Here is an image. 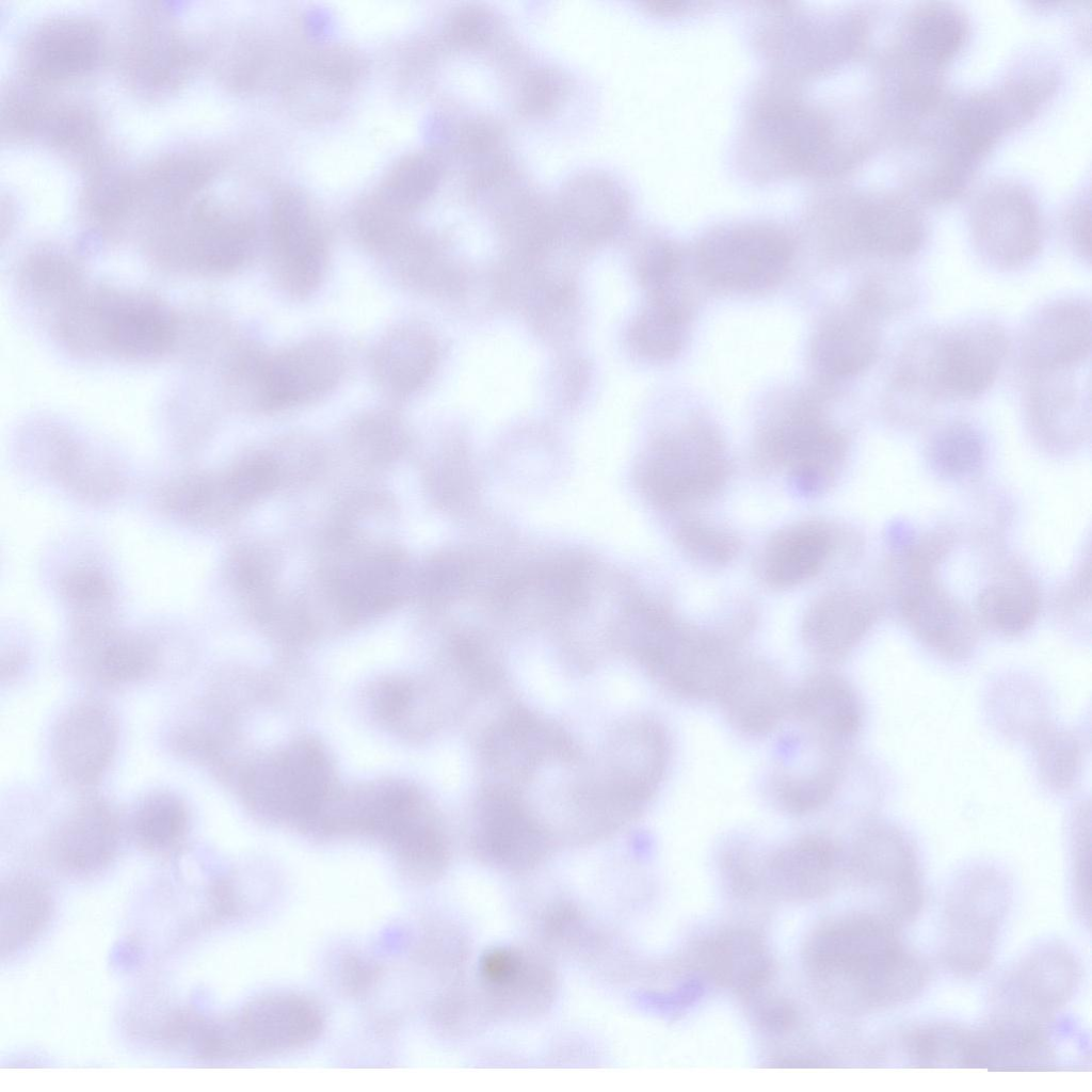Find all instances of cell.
<instances>
[{"mask_svg": "<svg viewBox=\"0 0 1092 1092\" xmlns=\"http://www.w3.org/2000/svg\"><path fill=\"white\" fill-rule=\"evenodd\" d=\"M882 916L860 915L819 930L806 947L817 989L850 1012L893 1008L920 994L929 980L922 958Z\"/></svg>", "mask_w": 1092, "mask_h": 1092, "instance_id": "6da1fadb", "label": "cell"}, {"mask_svg": "<svg viewBox=\"0 0 1092 1092\" xmlns=\"http://www.w3.org/2000/svg\"><path fill=\"white\" fill-rule=\"evenodd\" d=\"M670 756L669 736L660 723L647 718L624 723L607 742L603 771L578 788L580 809L601 832L630 821L660 788Z\"/></svg>", "mask_w": 1092, "mask_h": 1092, "instance_id": "7a4b0ae2", "label": "cell"}, {"mask_svg": "<svg viewBox=\"0 0 1092 1092\" xmlns=\"http://www.w3.org/2000/svg\"><path fill=\"white\" fill-rule=\"evenodd\" d=\"M1009 339L997 322L979 320L915 336L901 358L913 381L936 402L973 400L995 382Z\"/></svg>", "mask_w": 1092, "mask_h": 1092, "instance_id": "3957f363", "label": "cell"}, {"mask_svg": "<svg viewBox=\"0 0 1092 1092\" xmlns=\"http://www.w3.org/2000/svg\"><path fill=\"white\" fill-rule=\"evenodd\" d=\"M62 326L80 347L136 360L166 352L176 333L173 314L158 299L107 288L75 303Z\"/></svg>", "mask_w": 1092, "mask_h": 1092, "instance_id": "277c9868", "label": "cell"}, {"mask_svg": "<svg viewBox=\"0 0 1092 1092\" xmlns=\"http://www.w3.org/2000/svg\"><path fill=\"white\" fill-rule=\"evenodd\" d=\"M847 440L810 400L800 401L760 433L755 460L762 469L784 468L792 486L815 496L834 483L845 463Z\"/></svg>", "mask_w": 1092, "mask_h": 1092, "instance_id": "5b68a950", "label": "cell"}, {"mask_svg": "<svg viewBox=\"0 0 1092 1092\" xmlns=\"http://www.w3.org/2000/svg\"><path fill=\"white\" fill-rule=\"evenodd\" d=\"M736 640L675 619L637 657L668 693L690 702L717 700L740 660Z\"/></svg>", "mask_w": 1092, "mask_h": 1092, "instance_id": "8992f818", "label": "cell"}, {"mask_svg": "<svg viewBox=\"0 0 1092 1092\" xmlns=\"http://www.w3.org/2000/svg\"><path fill=\"white\" fill-rule=\"evenodd\" d=\"M968 224L982 259L1001 270L1029 263L1044 239L1038 197L1017 179L999 177L982 184L971 198Z\"/></svg>", "mask_w": 1092, "mask_h": 1092, "instance_id": "52a82bcc", "label": "cell"}, {"mask_svg": "<svg viewBox=\"0 0 1092 1092\" xmlns=\"http://www.w3.org/2000/svg\"><path fill=\"white\" fill-rule=\"evenodd\" d=\"M1011 893L992 871L960 879L948 893L942 920L941 957L953 973L970 976L992 962Z\"/></svg>", "mask_w": 1092, "mask_h": 1092, "instance_id": "ba28073f", "label": "cell"}, {"mask_svg": "<svg viewBox=\"0 0 1092 1092\" xmlns=\"http://www.w3.org/2000/svg\"><path fill=\"white\" fill-rule=\"evenodd\" d=\"M794 254L791 239L767 225L723 228L708 235L695 252L697 274L709 285L758 293L778 285Z\"/></svg>", "mask_w": 1092, "mask_h": 1092, "instance_id": "9c48e42d", "label": "cell"}, {"mask_svg": "<svg viewBox=\"0 0 1092 1092\" xmlns=\"http://www.w3.org/2000/svg\"><path fill=\"white\" fill-rule=\"evenodd\" d=\"M254 228L206 199H194L156 224L154 244L165 260L191 269L228 272L252 252Z\"/></svg>", "mask_w": 1092, "mask_h": 1092, "instance_id": "30bf717a", "label": "cell"}, {"mask_svg": "<svg viewBox=\"0 0 1092 1092\" xmlns=\"http://www.w3.org/2000/svg\"><path fill=\"white\" fill-rule=\"evenodd\" d=\"M470 844L478 858L487 865L521 872L545 860L552 839L517 788L492 783L473 804Z\"/></svg>", "mask_w": 1092, "mask_h": 1092, "instance_id": "8fae6325", "label": "cell"}, {"mask_svg": "<svg viewBox=\"0 0 1092 1092\" xmlns=\"http://www.w3.org/2000/svg\"><path fill=\"white\" fill-rule=\"evenodd\" d=\"M729 476V462L716 431L691 424L663 439L646 472V486L662 508L685 509L717 495Z\"/></svg>", "mask_w": 1092, "mask_h": 1092, "instance_id": "7c38bea8", "label": "cell"}, {"mask_svg": "<svg viewBox=\"0 0 1092 1092\" xmlns=\"http://www.w3.org/2000/svg\"><path fill=\"white\" fill-rule=\"evenodd\" d=\"M841 251L898 261L917 254L927 237V222L918 202L897 190H873L851 195L836 229Z\"/></svg>", "mask_w": 1092, "mask_h": 1092, "instance_id": "4fadbf2b", "label": "cell"}, {"mask_svg": "<svg viewBox=\"0 0 1092 1092\" xmlns=\"http://www.w3.org/2000/svg\"><path fill=\"white\" fill-rule=\"evenodd\" d=\"M238 783L246 804L272 808L278 815L310 818L324 806L331 789V769L323 751L304 741L268 762L243 768Z\"/></svg>", "mask_w": 1092, "mask_h": 1092, "instance_id": "5bb4252c", "label": "cell"}, {"mask_svg": "<svg viewBox=\"0 0 1092 1092\" xmlns=\"http://www.w3.org/2000/svg\"><path fill=\"white\" fill-rule=\"evenodd\" d=\"M480 756L498 782L517 788L546 764H574L579 749L560 726L526 707L515 706L484 732Z\"/></svg>", "mask_w": 1092, "mask_h": 1092, "instance_id": "9a60e30c", "label": "cell"}, {"mask_svg": "<svg viewBox=\"0 0 1092 1092\" xmlns=\"http://www.w3.org/2000/svg\"><path fill=\"white\" fill-rule=\"evenodd\" d=\"M1080 965L1065 946L1046 944L1027 953L995 990L996 1017L1043 1026L1074 996Z\"/></svg>", "mask_w": 1092, "mask_h": 1092, "instance_id": "2e32d148", "label": "cell"}, {"mask_svg": "<svg viewBox=\"0 0 1092 1092\" xmlns=\"http://www.w3.org/2000/svg\"><path fill=\"white\" fill-rule=\"evenodd\" d=\"M969 36L965 11L948 1H922L901 16L880 63L894 69L944 80L946 67Z\"/></svg>", "mask_w": 1092, "mask_h": 1092, "instance_id": "e0dca14e", "label": "cell"}, {"mask_svg": "<svg viewBox=\"0 0 1092 1092\" xmlns=\"http://www.w3.org/2000/svg\"><path fill=\"white\" fill-rule=\"evenodd\" d=\"M107 42L101 27L84 16H58L43 20L25 36L19 66L26 80L55 84L90 76L106 59Z\"/></svg>", "mask_w": 1092, "mask_h": 1092, "instance_id": "ac0fdd59", "label": "cell"}, {"mask_svg": "<svg viewBox=\"0 0 1092 1092\" xmlns=\"http://www.w3.org/2000/svg\"><path fill=\"white\" fill-rule=\"evenodd\" d=\"M117 742L112 709L95 698L77 702L60 717L52 734L51 754L59 776L73 788H92L109 770Z\"/></svg>", "mask_w": 1092, "mask_h": 1092, "instance_id": "d6986e66", "label": "cell"}, {"mask_svg": "<svg viewBox=\"0 0 1092 1092\" xmlns=\"http://www.w3.org/2000/svg\"><path fill=\"white\" fill-rule=\"evenodd\" d=\"M756 130L767 149L792 171H836L861 159L840 148L829 122L800 103L766 107Z\"/></svg>", "mask_w": 1092, "mask_h": 1092, "instance_id": "ffe728a7", "label": "cell"}, {"mask_svg": "<svg viewBox=\"0 0 1092 1092\" xmlns=\"http://www.w3.org/2000/svg\"><path fill=\"white\" fill-rule=\"evenodd\" d=\"M192 46L165 14L145 10L128 35L123 70L128 83L145 95H161L181 85L192 73Z\"/></svg>", "mask_w": 1092, "mask_h": 1092, "instance_id": "44dd1931", "label": "cell"}, {"mask_svg": "<svg viewBox=\"0 0 1092 1092\" xmlns=\"http://www.w3.org/2000/svg\"><path fill=\"white\" fill-rule=\"evenodd\" d=\"M852 864L882 894L885 919L898 926L919 913L924 893L918 864L900 834L882 828L865 831L854 845Z\"/></svg>", "mask_w": 1092, "mask_h": 1092, "instance_id": "7402d4cb", "label": "cell"}, {"mask_svg": "<svg viewBox=\"0 0 1092 1092\" xmlns=\"http://www.w3.org/2000/svg\"><path fill=\"white\" fill-rule=\"evenodd\" d=\"M1030 373L1070 371L1091 354V307L1082 299H1061L1032 315L1021 341Z\"/></svg>", "mask_w": 1092, "mask_h": 1092, "instance_id": "603a6c76", "label": "cell"}, {"mask_svg": "<svg viewBox=\"0 0 1092 1092\" xmlns=\"http://www.w3.org/2000/svg\"><path fill=\"white\" fill-rule=\"evenodd\" d=\"M342 368L340 352L328 342L314 340L292 347L259 366V401L267 408L305 403L334 387Z\"/></svg>", "mask_w": 1092, "mask_h": 1092, "instance_id": "cb8c5ba5", "label": "cell"}, {"mask_svg": "<svg viewBox=\"0 0 1092 1092\" xmlns=\"http://www.w3.org/2000/svg\"><path fill=\"white\" fill-rule=\"evenodd\" d=\"M121 839L117 814L111 804L89 796L75 805L54 829L50 853L55 865L68 874H95L115 857Z\"/></svg>", "mask_w": 1092, "mask_h": 1092, "instance_id": "d4e9b609", "label": "cell"}, {"mask_svg": "<svg viewBox=\"0 0 1092 1092\" xmlns=\"http://www.w3.org/2000/svg\"><path fill=\"white\" fill-rule=\"evenodd\" d=\"M716 701L734 729L758 738L790 716L791 690L771 664L740 659Z\"/></svg>", "mask_w": 1092, "mask_h": 1092, "instance_id": "484cf974", "label": "cell"}, {"mask_svg": "<svg viewBox=\"0 0 1092 1092\" xmlns=\"http://www.w3.org/2000/svg\"><path fill=\"white\" fill-rule=\"evenodd\" d=\"M271 236L283 286L298 295L312 291L324 272L325 250L305 197L286 191L275 198Z\"/></svg>", "mask_w": 1092, "mask_h": 1092, "instance_id": "4316f807", "label": "cell"}, {"mask_svg": "<svg viewBox=\"0 0 1092 1092\" xmlns=\"http://www.w3.org/2000/svg\"><path fill=\"white\" fill-rule=\"evenodd\" d=\"M778 761L771 777L774 802L788 814L805 816L824 808L834 797L841 771L840 746L806 734Z\"/></svg>", "mask_w": 1092, "mask_h": 1092, "instance_id": "83f0119b", "label": "cell"}, {"mask_svg": "<svg viewBox=\"0 0 1092 1092\" xmlns=\"http://www.w3.org/2000/svg\"><path fill=\"white\" fill-rule=\"evenodd\" d=\"M480 975L489 1005L509 1015L542 1012L556 989L549 964L526 949L499 947L488 951L481 960Z\"/></svg>", "mask_w": 1092, "mask_h": 1092, "instance_id": "f1b7e54d", "label": "cell"}, {"mask_svg": "<svg viewBox=\"0 0 1092 1092\" xmlns=\"http://www.w3.org/2000/svg\"><path fill=\"white\" fill-rule=\"evenodd\" d=\"M900 609L912 631L946 657L968 654L976 641L970 613L932 577L901 583Z\"/></svg>", "mask_w": 1092, "mask_h": 1092, "instance_id": "f546056e", "label": "cell"}, {"mask_svg": "<svg viewBox=\"0 0 1092 1092\" xmlns=\"http://www.w3.org/2000/svg\"><path fill=\"white\" fill-rule=\"evenodd\" d=\"M880 612L877 598L857 589H836L816 598L802 622V637L819 660L847 656L865 637Z\"/></svg>", "mask_w": 1092, "mask_h": 1092, "instance_id": "4dcf8cb0", "label": "cell"}, {"mask_svg": "<svg viewBox=\"0 0 1092 1092\" xmlns=\"http://www.w3.org/2000/svg\"><path fill=\"white\" fill-rule=\"evenodd\" d=\"M840 546L841 535L829 524L796 523L767 541L758 558V573L770 588H794L819 575Z\"/></svg>", "mask_w": 1092, "mask_h": 1092, "instance_id": "1f68e13d", "label": "cell"}, {"mask_svg": "<svg viewBox=\"0 0 1092 1092\" xmlns=\"http://www.w3.org/2000/svg\"><path fill=\"white\" fill-rule=\"evenodd\" d=\"M1073 372L1031 373L1025 397L1026 418L1031 432L1046 445L1075 444L1090 430V395Z\"/></svg>", "mask_w": 1092, "mask_h": 1092, "instance_id": "d6a6232c", "label": "cell"}, {"mask_svg": "<svg viewBox=\"0 0 1092 1092\" xmlns=\"http://www.w3.org/2000/svg\"><path fill=\"white\" fill-rule=\"evenodd\" d=\"M790 716L807 735L842 746L860 732L863 707L847 679L822 670L809 674L791 690Z\"/></svg>", "mask_w": 1092, "mask_h": 1092, "instance_id": "836d02e7", "label": "cell"}, {"mask_svg": "<svg viewBox=\"0 0 1092 1092\" xmlns=\"http://www.w3.org/2000/svg\"><path fill=\"white\" fill-rule=\"evenodd\" d=\"M878 319L854 301L819 326L810 346L815 369L829 380L865 371L880 349Z\"/></svg>", "mask_w": 1092, "mask_h": 1092, "instance_id": "e575fe53", "label": "cell"}, {"mask_svg": "<svg viewBox=\"0 0 1092 1092\" xmlns=\"http://www.w3.org/2000/svg\"><path fill=\"white\" fill-rule=\"evenodd\" d=\"M214 172V161L200 150L181 149L165 154L134 173L135 211L152 222L194 200Z\"/></svg>", "mask_w": 1092, "mask_h": 1092, "instance_id": "d590c367", "label": "cell"}, {"mask_svg": "<svg viewBox=\"0 0 1092 1092\" xmlns=\"http://www.w3.org/2000/svg\"><path fill=\"white\" fill-rule=\"evenodd\" d=\"M236 1050L289 1048L312 1039L320 1017L312 1006L293 997H275L255 1002L229 1019Z\"/></svg>", "mask_w": 1092, "mask_h": 1092, "instance_id": "8d00e7d4", "label": "cell"}, {"mask_svg": "<svg viewBox=\"0 0 1092 1092\" xmlns=\"http://www.w3.org/2000/svg\"><path fill=\"white\" fill-rule=\"evenodd\" d=\"M75 644L83 671L106 687L138 682L159 667L158 649L151 641L118 633L107 625L75 637Z\"/></svg>", "mask_w": 1092, "mask_h": 1092, "instance_id": "74e56055", "label": "cell"}, {"mask_svg": "<svg viewBox=\"0 0 1092 1092\" xmlns=\"http://www.w3.org/2000/svg\"><path fill=\"white\" fill-rule=\"evenodd\" d=\"M837 846L826 836L798 837L765 864L771 887L788 898H810L823 894L836 879L839 862Z\"/></svg>", "mask_w": 1092, "mask_h": 1092, "instance_id": "f35d334b", "label": "cell"}, {"mask_svg": "<svg viewBox=\"0 0 1092 1092\" xmlns=\"http://www.w3.org/2000/svg\"><path fill=\"white\" fill-rule=\"evenodd\" d=\"M560 210L589 237L611 231L627 214L628 195L620 182L599 171L577 173L560 191Z\"/></svg>", "mask_w": 1092, "mask_h": 1092, "instance_id": "ab89813d", "label": "cell"}, {"mask_svg": "<svg viewBox=\"0 0 1092 1092\" xmlns=\"http://www.w3.org/2000/svg\"><path fill=\"white\" fill-rule=\"evenodd\" d=\"M704 963L716 981L740 993L764 985L772 966L762 941L746 930H730L716 936L705 947Z\"/></svg>", "mask_w": 1092, "mask_h": 1092, "instance_id": "60d3db41", "label": "cell"}, {"mask_svg": "<svg viewBox=\"0 0 1092 1092\" xmlns=\"http://www.w3.org/2000/svg\"><path fill=\"white\" fill-rule=\"evenodd\" d=\"M47 886L29 874L15 876L1 886V952L12 953L44 929L51 913Z\"/></svg>", "mask_w": 1092, "mask_h": 1092, "instance_id": "b9f144b4", "label": "cell"}, {"mask_svg": "<svg viewBox=\"0 0 1092 1092\" xmlns=\"http://www.w3.org/2000/svg\"><path fill=\"white\" fill-rule=\"evenodd\" d=\"M101 125L97 113L86 103L47 100L35 138L55 151L93 163L99 150Z\"/></svg>", "mask_w": 1092, "mask_h": 1092, "instance_id": "7bdbcfd3", "label": "cell"}, {"mask_svg": "<svg viewBox=\"0 0 1092 1092\" xmlns=\"http://www.w3.org/2000/svg\"><path fill=\"white\" fill-rule=\"evenodd\" d=\"M435 362L432 341L423 333L404 327L386 337L374 356V369L383 387L407 395L429 376Z\"/></svg>", "mask_w": 1092, "mask_h": 1092, "instance_id": "ee69618b", "label": "cell"}, {"mask_svg": "<svg viewBox=\"0 0 1092 1092\" xmlns=\"http://www.w3.org/2000/svg\"><path fill=\"white\" fill-rule=\"evenodd\" d=\"M1038 587L1025 576H1009L985 585L977 598V611L990 628L1015 636L1026 631L1040 612Z\"/></svg>", "mask_w": 1092, "mask_h": 1092, "instance_id": "f6af8a7d", "label": "cell"}, {"mask_svg": "<svg viewBox=\"0 0 1092 1092\" xmlns=\"http://www.w3.org/2000/svg\"><path fill=\"white\" fill-rule=\"evenodd\" d=\"M189 824L184 802L172 792L157 791L147 794L136 805L131 816L130 831L135 842L144 850L166 853L183 841Z\"/></svg>", "mask_w": 1092, "mask_h": 1092, "instance_id": "bcb514c9", "label": "cell"}, {"mask_svg": "<svg viewBox=\"0 0 1092 1092\" xmlns=\"http://www.w3.org/2000/svg\"><path fill=\"white\" fill-rule=\"evenodd\" d=\"M90 166L81 195L84 212L105 225L121 222L134 212V173L119 166L107 155L100 156Z\"/></svg>", "mask_w": 1092, "mask_h": 1092, "instance_id": "7dc6e473", "label": "cell"}, {"mask_svg": "<svg viewBox=\"0 0 1092 1092\" xmlns=\"http://www.w3.org/2000/svg\"><path fill=\"white\" fill-rule=\"evenodd\" d=\"M691 305L651 300L631 330V341L643 356L667 360L685 346Z\"/></svg>", "mask_w": 1092, "mask_h": 1092, "instance_id": "c3c4849f", "label": "cell"}, {"mask_svg": "<svg viewBox=\"0 0 1092 1092\" xmlns=\"http://www.w3.org/2000/svg\"><path fill=\"white\" fill-rule=\"evenodd\" d=\"M931 467L941 476L964 478L976 472L985 456L980 432L964 421L951 422L931 438L928 450Z\"/></svg>", "mask_w": 1092, "mask_h": 1092, "instance_id": "681fc988", "label": "cell"}, {"mask_svg": "<svg viewBox=\"0 0 1092 1092\" xmlns=\"http://www.w3.org/2000/svg\"><path fill=\"white\" fill-rule=\"evenodd\" d=\"M440 177L441 165L433 155L406 157L389 173L383 186V197L394 208H414L433 194Z\"/></svg>", "mask_w": 1092, "mask_h": 1092, "instance_id": "f907efd6", "label": "cell"}, {"mask_svg": "<svg viewBox=\"0 0 1092 1092\" xmlns=\"http://www.w3.org/2000/svg\"><path fill=\"white\" fill-rule=\"evenodd\" d=\"M916 298L917 288L913 278L892 268L868 276L858 286L852 300L879 320L908 310Z\"/></svg>", "mask_w": 1092, "mask_h": 1092, "instance_id": "816d5d0a", "label": "cell"}, {"mask_svg": "<svg viewBox=\"0 0 1092 1092\" xmlns=\"http://www.w3.org/2000/svg\"><path fill=\"white\" fill-rule=\"evenodd\" d=\"M675 537L685 553L708 565L727 564L741 550L740 539L734 532L695 517L682 519Z\"/></svg>", "mask_w": 1092, "mask_h": 1092, "instance_id": "f5cc1de1", "label": "cell"}, {"mask_svg": "<svg viewBox=\"0 0 1092 1092\" xmlns=\"http://www.w3.org/2000/svg\"><path fill=\"white\" fill-rule=\"evenodd\" d=\"M684 267L681 252L672 244L648 247L640 259L639 276L651 300L689 301L682 288Z\"/></svg>", "mask_w": 1092, "mask_h": 1092, "instance_id": "db71d44e", "label": "cell"}, {"mask_svg": "<svg viewBox=\"0 0 1092 1092\" xmlns=\"http://www.w3.org/2000/svg\"><path fill=\"white\" fill-rule=\"evenodd\" d=\"M171 748L182 759L214 771L225 760V736L210 720L198 718L179 724L172 732Z\"/></svg>", "mask_w": 1092, "mask_h": 1092, "instance_id": "11a10c76", "label": "cell"}, {"mask_svg": "<svg viewBox=\"0 0 1092 1092\" xmlns=\"http://www.w3.org/2000/svg\"><path fill=\"white\" fill-rule=\"evenodd\" d=\"M38 86L23 79L7 87L1 105L2 134L17 140L35 138L38 121L47 101Z\"/></svg>", "mask_w": 1092, "mask_h": 1092, "instance_id": "9f6ffc18", "label": "cell"}, {"mask_svg": "<svg viewBox=\"0 0 1092 1092\" xmlns=\"http://www.w3.org/2000/svg\"><path fill=\"white\" fill-rule=\"evenodd\" d=\"M566 83L560 71L541 67L530 71L519 89V112L529 116L547 115L560 103Z\"/></svg>", "mask_w": 1092, "mask_h": 1092, "instance_id": "6f0895ef", "label": "cell"}, {"mask_svg": "<svg viewBox=\"0 0 1092 1092\" xmlns=\"http://www.w3.org/2000/svg\"><path fill=\"white\" fill-rule=\"evenodd\" d=\"M494 25L493 15L488 11L478 5H468L451 18L449 34L461 45L480 47L489 39Z\"/></svg>", "mask_w": 1092, "mask_h": 1092, "instance_id": "680465c9", "label": "cell"}, {"mask_svg": "<svg viewBox=\"0 0 1092 1092\" xmlns=\"http://www.w3.org/2000/svg\"><path fill=\"white\" fill-rule=\"evenodd\" d=\"M1066 235L1077 255L1091 261V215L1089 195H1080L1069 207L1064 220Z\"/></svg>", "mask_w": 1092, "mask_h": 1092, "instance_id": "91938a15", "label": "cell"}, {"mask_svg": "<svg viewBox=\"0 0 1092 1092\" xmlns=\"http://www.w3.org/2000/svg\"><path fill=\"white\" fill-rule=\"evenodd\" d=\"M764 1023L772 1029H784L793 1021V1014L787 1006L770 1003L762 1013Z\"/></svg>", "mask_w": 1092, "mask_h": 1092, "instance_id": "94428289", "label": "cell"}]
</instances>
